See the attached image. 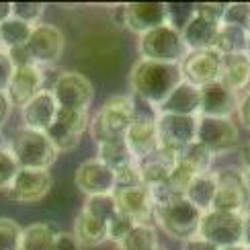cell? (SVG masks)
Masks as SVG:
<instances>
[{
    "label": "cell",
    "mask_w": 250,
    "mask_h": 250,
    "mask_svg": "<svg viewBox=\"0 0 250 250\" xmlns=\"http://www.w3.org/2000/svg\"><path fill=\"white\" fill-rule=\"evenodd\" d=\"M58 101L51 95V90H41L37 97H33L25 107H21V123L25 129L33 131H47L54 125L58 117Z\"/></svg>",
    "instance_id": "20"
},
{
    "label": "cell",
    "mask_w": 250,
    "mask_h": 250,
    "mask_svg": "<svg viewBox=\"0 0 250 250\" xmlns=\"http://www.w3.org/2000/svg\"><path fill=\"white\" fill-rule=\"evenodd\" d=\"M66 49V35L58 25L51 23H39L33 27L27 41V51L33 64L39 68L45 66H54L62 60Z\"/></svg>",
    "instance_id": "11"
},
{
    "label": "cell",
    "mask_w": 250,
    "mask_h": 250,
    "mask_svg": "<svg viewBox=\"0 0 250 250\" xmlns=\"http://www.w3.org/2000/svg\"><path fill=\"white\" fill-rule=\"evenodd\" d=\"M220 250H246L244 244H234V246H226V248H220Z\"/></svg>",
    "instance_id": "51"
},
{
    "label": "cell",
    "mask_w": 250,
    "mask_h": 250,
    "mask_svg": "<svg viewBox=\"0 0 250 250\" xmlns=\"http://www.w3.org/2000/svg\"><path fill=\"white\" fill-rule=\"evenodd\" d=\"M97 158L107 164L111 170H119L123 166H127L131 162H135V158L131 156L125 140H115V142H103L97 144Z\"/></svg>",
    "instance_id": "29"
},
{
    "label": "cell",
    "mask_w": 250,
    "mask_h": 250,
    "mask_svg": "<svg viewBox=\"0 0 250 250\" xmlns=\"http://www.w3.org/2000/svg\"><path fill=\"white\" fill-rule=\"evenodd\" d=\"M215 172H205V174H197L191 181L189 189H187V199H189L199 211H209L213 205V197H215Z\"/></svg>",
    "instance_id": "27"
},
{
    "label": "cell",
    "mask_w": 250,
    "mask_h": 250,
    "mask_svg": "<svg viewBox=\"0 0 250 250\" xmlns=\"http://www.w3.org/2000/svg\"><path fill=\"white\" fill-rule=\"evenodd\" d=\"M193 15H195L193 4H181V2L166 4V21H168V25H172L179 31H183L187 27V23L193 19Z\"/></svg>",
    "instance_id": "38"
},
{
    "label": "cell",
    "mask_w": 250,
    "mask_h": 250,
    "mask_svg": "<svg viewBox=\"0 0 250 250\" xmlns=\"http://www.w3.org/2000/svg\"><path fill=\"white\" fill-rule=\"evenodd\" d=\"M51 95L56 97L60 109L72 111H88L92 101H95V86L92 82L80 74V72H60L54 78V84L49 86Z\"/></svg>",
    "instance_id": "9"
},
{
    "label": "cell",
    "mask_w": 250,
    "mask_h": 250,
    "mask_svg": "<svg viewBox=\"0 0 250 250\" xmlns=\"http://www.w3.org/2000/svg\"><path fill=\"white\" fill-rule=\"evenodd\" d=\"M240 160H242V168L250 170V142L240 146Z\"/></svg>",
    "instance_id": "50"
},
{
    "label": "cell",
    "mask_w": 250,
    "mask_h": 250,
    "mask_svg": "<svg viewBox=\"0 0 250 250\" xmlns=\"http://www.w3.org/2000/svg\"><path fill=\"white\" fill-rule=\"evenodd\" d=\"M158 250H168V248H166V246H160V248H158Z\"/></svg>",
    "instance_id": "53"
},
{
    "label": "cell",
    "mask_w": 250,
    "mask_h": 250,
    "mask_svg": "<svg viewBox=\"0 0 250 250\" xmlns=\"http://www.w3.org/2000/svg\"><path fill=\"white\" fill-rule=\"evenodd\" d=\"M246 250H250V246H246Z\"/></svg>",
    "instance_id": "55"
},
{
    "label": "cell",
    "mask_w": 250,
    "mask_h": 250,
    "mask_svg": "<svg viewBox=\"0 0 250 250\" xmlns=\"http://www.w3.org/2000/svg\"><path fill=\"white\" fill-rule=\"evenodd\" d=\"M115 246L117 250H158L160 248L158 228L154 226V222L135 224L133 230Z\"/></svg>",
    "instance_id": "28"
},
{
    "label": "cell",
    "mask_w": 250,
    "mask_h": 250,
    "mask_svg": "<svg viewBox=\"0 0 250 250\" xmlns=\"http://www.w3.org/2000/svg\"><path fill=\"white\" fill-rule=\"evenodd\" d=\"M72 234L76 236V240L80 242L82 248H97L101 244L109 242L107 222H101L82 209L74 220V230H72Z\"/></svg>",
    "instance_id": "25"
},
{
    "label": "cell",
    "mask_w": 250,
    "mask_h": 250,
    "mask_svg": "<svg viewBox=\"0 0 250 250\" xmlns=\"http://www.w3.org/2000/svg\"><path fill=\"white\" fill-rule=\"evenodd\" d=\"M199 107H201V88H197L183 80L158 107V113H168V115H199Z\"/></svg>",
    "instance_id": "23"
},
{
    "label": "cell",
    "mask_w": 250,
    "mask_h": 250,
    "mask_svg": "<svg viewBox=\"0 0 250 250\" xmlns=\"http://www.w3.org/2000/svg\"><path fill=\"white\" fill-rule=\"evenodd\" d=\"M117 203V211L129 215L135 224H148L154 215V201L152 193L146 185L127 187V189H115L113 191Z\"/></svg>",
    "instance_id": "19"
},
{
    "label": "cell",
    "mask_w": 250,
    "mask_h": 250,
    "mask_svg": "<svg viewBox=\"0 0 250 250\" xmlns=\"http://www.w3.org/2000/svg\"><path fill=\"white\" fill-rule=\"evenodd\" d=\"M213 160H215V154L209 152L205 148V146H201L199 142L191 144L189 148H187L181 156H179V164H183L185 168H189L195 176L197 174H205V172H211L213 170Z\"/></svg>",
    "instance_id": "30"
},
{
    "label": "cell",
    "mask_w": 250,
    "mask_h": 250,
    "mask_svg": "<svg viewBox=\"0 0 250 250\" xmlns=\"http://www.w3.org/2000/svg\"><path fill=\"white\" fill-rule=\"evenodd\" d=\"M248 31H250V29H248Z\"/></svg>",
    "instance_id": "56"
},
{
    "label": "cell",
    "mask_w": 250,
    "mask_h": 250,
    "mask_svg": "<svg viewBox=\"0 0 250 250\" xmlns=\"http://www.w3.org/2000/svg\"><path fill=\"white\" fill-rule=\"evenodd\" d=\"M236 117H238V123H240L246 131H250V88L244 90L240 99H238Z\"/></svg>",
    "instance_id": "43"
},
{
    "label": "cell",
    "mask_w": 250,
    "mask_h": 250,
    "mask_svg": "<svg viewBox=\"0 0 250 250\" xmlns=\"http://www.w3.org/2000/svg\"><path fill=\"white\" fill-rule=\"evenodd\" d=\"M197 123L199 115H168L158 113L156 127H158V148L172 156H179L197 142Z\"/></svg>",
    "instance_id": "8"
},
{
    "label": "cell",
    "mask_w": 250,
    "mask_h": 250,
    "mask_svg": "<svg viewBox=\"0 0 250 250\" xmlns=\"http://www.w3.org/2000/svg\"><path fill=\"white\" fill-rule=\"evenodd\" d=\"M220 82L226 84L236 95H242L250 88V54L240 51V54L222 56V72Z\"/></svg>",
    "instance_id": "22"
},
{
    "label": "cell",
    "mask_w": 250,
    "mask_h": 250,
    "mask_svg": "<svg viewBox=\"0 0 250 250\" xmlns=\"http://www.w3.org/2000/svg\"><path fill=\"white\" fill-rule=\"evenodd\" d=\"M13 109H15V105H13V101H10V97L6 92H0V129L8 123L10 115H13Z\"/></svg>",
    "instance_id": "46"
},
{
    "label": "cell",
    "mask_w": 250,
    "mask_h": 250,
    "mask_svg": "<svg viewBox=\"0 0 250 250\" xmlns=\"http://www.w3.org/2000/svg\"><path fill=\"white\" fill-rule=\"evenodd\" d=\"M43 13H45L43 2H13V17L21 19L23 23H27L31 27L39 25Z\"/></svg>",
    "instance_id": "37"
},
{
    "label": "cell",
    "mask_w": 250,
    "mask_h": 250,
    "mask_svg": "<svg viewBox=\"0 0 250 250\" xmlns=\"http://www.w3.org/2000/svg\"><path fill=\"white\" fill-rule=\"evenodd\" d=\"M242 244L250 246V207L242 213Z\"/></svg>",
    "instance_id": "48"
},
{
    "label": "cell",
    "mask_w": 250,
    "mask_h": 250,
    "mask_svg": "<svg viewBox=\"0 0 250 250\" xmlns=\"http://www.w3.org/2000/svg\"><path fill=\"white\" fill-rule=\"evenodd\" d=\"M201 215H203V211H199L187 197H183V199L154 207L152 222L168 238L185 242V240H189V238L197 236V230H199V224H201Z\"/></svg>",
    "instance_id": "4"
},
{
    "label": "cell",
    "mask_w": 250,
    "mask_h": 250,
    "mask_svg": "<svg viewBox=\"0 0 250 250\" xmlns=\"http://www.w3.org/2000/svg\"><path fill=\"white\" fill-rule=\"evenodd\" d=\"M13 17V2H0V25Z\"/></svg>",
    "instance_id": "49"
},
{
    "label": "cell",
    "mask_w": 250,
    "mask_h": 250,
    "mask_svg": "<svg viewBox=\"0 0 250 250\" xmlns=\"http://www.w3.org/2000/svg\"><path fill=\"white\" fill-rule=\"evenodd\" d=\"M215 172V197H213V211H226V213H244L250 207V193L244 181V170L226 166L217 168Z\"/></svg>",
    "instance_id": "7"
},
{
    "label": "cell",
    "mask_w": 250,
    "mask_h": 250,
    "mask_svg": "<svg viewBox=\"0 0 250 250\" xmlns=\"http://www.w3.org/2000/svg\"><path fill=\"white\" fill-rule=\"evenodd\" d=\"M54 250H82V246L76 240L74 234H70V232H58V238H56V242H54Z\"/></svg>",
    "instance_id": "44"
},
{
    "label": "cell",
    "mask_w": 250,
    "mask_h": 250,
    "mask_svg": "<svg viewBox=\"0 0 250 250\" xmlns=\"http://www.w3.org/2000/svg\"><path fill=\"white\" fill-rule=\"evenodd\" d=\"M58 230L47 222H33L23 228L21 250H54Z\"/></svg>",
    "instance_id": "26"
},
{
    "label": "cell",
    "mask_w": 250,
    "mask_h": 250,
    "mask_svg": "<svg viewBox=\"0 0 250 250\" xmlns=\"http://www.w3.org/2000/svg\"><path fill=\"white\" fill-rule=\"evenodd\" d=\"M197 142L205 146L215 156L230 152L240 142L238 123L234 119H222V117H199V123H197Z\"/></svg>",
    "instance_id": "14"
},
{
    "label": "cell",
    "mask_w": 250,
    "mask_h": 250,
    "mask_svg": "<svg viewBox=\"0 0 250 250\" xmlns=\"http://www.w3.org/2000/svg\"><path fill=\"white\" fill-rule=\"evenodd\" d=\"M51 187H54V176L49 170L21 168L4 195L13 203H37L49 195Z\"/></svg>",
    "instance_id": "16"
},
{
    "label": "cell",
    "mask_w": 250,
    "mask_h": 250,
    "mask_svg": "<svg viewBox=\"0 0 250 250\" xmlns=\"http://www.w3.org/2000/svg\"><path fill=\"white\" fill-rule=\"evenodd\" d=\"M197 234L217 248L242 244V213H226L213 209L205 211L201 215Z\"/></svg>",
    "instance_id": "12"
},
{
    "label": "cell",
    "mask_w": 250,
    "mask_h": 250,
    "mask_svg": "<svg viewBox=\"0 0 250 250\" xmlns=\"http://www.w3.org/2000/svg\"><path fill=\"white\" fill-rule=\"evenodd\" d=\"M156 117H158V111L154 107H146V111H142L138 107V101H135V119L129 125L127 133H125V144L131 152V156L135 160H144L152 156L158 150V127H156Z\"/></svg>",
    "instance_id": "10"
},
{
    "label": "cell",
    "mask_w": 250,
    "mask_h": 250,
    "mask_svg": "<svg viewBox=\"0 0 250 250\" xmlns=\"http://www.w3.org/2000/svg\"><path fill=\"white\" fill-rule=\"evenodd\" d=\"M115 23L135 35H144L148 31L166 25V4L164 2H129L117 8Z\"/></svg>",
    "instance_id": "13"
},
{
    "label": "cell",
    "mask_w": 250,
    "mask_h": 250,
    "mask_svg": "<svg viewBox=\"0 0 250 250\" xmlns=\"http://www.w3.org/2000/svg\"><path fill=\"white\" fill-rule=\"evenodd\" d=\"M45 133H47L49 142L54 144V148H56L60 154H62V152H72V150H76L78 146H80V140H82L80 133L64 127V125H60L58 121H54V125H51V127H49Z\"/></svg>",
    "instance_id": "34"
},
{
    "label": "cell",
    "mask_w": 250,
    "mask_h": 250,
    "mask_svg": "<svg viewBox=\"0 0 250 250\" xmlns=\"http://www.w3.org/2000/svg\"><path fill=\"white\" fill-rule=\"evenodd\" d=\"M181 68V76L185 82L203 88L211 82L220 80V72H222V54L211 49H197L189 51L185 56V60L179 64Z\"/></svg>",
    "instance_id": "15"
},
{
    "label": "cell",
    "mask_w": 250,
    "mask_h": 250,
    "mask_svg": "<svg viewBox=\"0 0 250 250\" xmlns=\"http://www.w3.org/2000/svg\"><path fill=\"white\" fill-rule=\"evenodd\" d=\"M176 156L164 152V150H156L152 156H148V158L140 160V172H142V181L144 185L148 187V189H152V187H158L162 185L166 179L170 176L172 168L176 166Z\"/></svg>",
    "instance_id": "24"
},
{
    "label": "cell",
    "mask_w": 250,
    "mask_h": 250,
    "mask_svg": "<svg viewBox=\"0 0 250 250\" xmlns=\"http://www.w3.org/2000/svg\"><path fill=\"white\" fill-rule=\"evenodd\" d=\"M138 185H144L138 160L115 170V189H127V187H138Z\"/></svg>",
    "instance_id": "41"
},
{
    "label": "cell",
    "mask_w": 250,
    "mask_h": 250,
    "mask_svg": "<svg viewBox=\"0 0 250 250\" xmlns=\"http://www.w3.org/2000/svg\"><path fill=\"white\" fill-rule=\"evenodd\" d=\"M15 64L13 60H10L8 51L2 47L0 49V92H6L8 86H10V80L15 76Z\"/></svg>",
    "instance_id": "42"
},
{
    "label": "cell",
    "mask_w": 250,
    "mask_h": 250,
    "mask_svg": "<svg viewBox=\"0 0 250 250\" xmlns=\"http://www.w3.org/2000/svg\"><path fill=\"white\" fill-rule=\"evenodd\" d=\"M23 228L10 217H0V250H21Z\"/></svg>",
    "instance_id": "35"
},
{
    "label": "cell",
    "mask_w": 250,
    "mask_h": 250,
    "mask_svg": "<svg viewBox=\"0 0 250 250\" xmlns=\"http://www.w3.org/2000/svg\"><path fill=\"white\" fill-rule=\"evenodd\" d=\"M82 211L90 213L92 217H97L101 222H107L113 215L117 213V203H115V197L111 195H95V197H86L84 205H82Z\"/></svg>",
    "instance_id": "33"
},
{
    "label": "cell",
    "mask_w": 250,
    "mask_h": 250,
    "mask_svg": "<svg viewBox=\"0 0 250 250\" xmlns=\"http://www.w3.org/2000/svg\"><path fill=\"white\" fill-rule=\"evenodd\" d=\"M133 226H135V222L131 220L129 215H125V213L117 211V213L109 220V224H107V228H109V242L119 244L123 238L133 230Z\"/></svg>",
    "instance_id": "39"
},
{
    "label": "cell",
    "mask_w": 250,
    "mask_h": 250,
    "mask_svg": "<svg viewBox=\"0 0 250 250\" xmlns=\"http://www.w3.org/2000/svg\"><path fill=\"white\" fill-rule=\"evenodd\" d=\"M246 35L248 31L240 27H232V25H220L217 31V39L213 49L220 51L222 56H230V54H240L246 51Z\"/></svg>",
    "instance_id": "31"
},
{
    "label": "cell",
    "mask_w": 250,
    "mask_h": 250,
    "mask_svg": "<svg viewBox=\"0 0 250 250\" xmlns=\"http://www.w3.org/2000/svg\"><path fill=\"white\" fill-rule=\"evenodd\" d=\"M19 164L8 148H0V191H6L19 172Z\"/></svg>",
    "instance_id": "40"
},
{
    "label": "cell",
    "mask_w": 250,
    "mask_h": 250,
    "mask_svg": "<svg viewBox=\"0 0 250 250\" xmlns=\"http://www.w3.org/2000/svg\"><path fill=\"white\" fill-rule=\"evenodd\" d=\"M135 119L133 95H111L90 117L88 133L97 144L123 140Z\"/></svg>",
    "instance_id": "2"
},
{
    "label": "cell",
    "mask_w": 250,
    "mask_h": 250,
    "mask_svg": "<svg viewBox=\"0 0 250 250\" xmlns=\"http://www.w3.org/2000/svg\"><path fill=\"white\" fill-rule=\"evenodd\" d=\"M0 49H2V39H0Z\"/></svg>",
    "instance_id": "54"
},
{
    "label": "cell",
    "mask_w": 250,
    "mask_h": 250,
    "mask_svg": "<svg viewBox=\"0 0 250 250\" xmlns=\"http://www.w3.org/2000/svg\"><path fill=\"white\" fill-rule=\"evenodd\" d=\"M222 25H232L240 29H250V4L248 2H232L226 4Z\"/></svg>",
    "instance_id": "36"
},
{
    "label": "cell",
    "mask_w": 250,
    "mask_h": 250,
    "mask_svg": "<svg viewBox=\"0 0 250 250\" xmlns=\"http://www.w3.org/2000/svg\"><path fill=\"white\" fill-rule=\"evenodd\" d=\"M6 148L15 156L19 168L31 170H49L60 156L45 131H33L25 127L13 133Z\"/></svg>",
    "instance_id": "3"
},
{
    "label": "cell",
    "mask_w": 250,
    "mask_h": 250,
    "mask_svg": "<svg viewBox=\"0 0 250 250\" xmlns=\"http://www.w3.org/2000/svg\"><path fill=\"white\" fill-rule=\"evenodd\" d=\"M183 82L181 68L176 64H162V62L138 60L129 70V90L131 95L146 103V105L158 107L166 101V97Z\"/></svg>",
    "instance_id": "1"
},
{
    "label": "cell",
    "mask_w": 250,
    "mask_h": 250,
    "mask_svg": "<svg viewBox=\"0 0 250 250\" xmlns=\"http://www.w3.org/2000/svg\"><path fill=\"white\" fill-rule=\"evenodd\" d=\"M183 250H220L215 244H211V242H207L205 238H201L199 234L197 236H193V238H189V240H185L183 242Z\"/></svg>",
    "instance_id": "47"
},
{
    "label": "cell",
    "mask_w": 250,
    "mask_h": 250,
    "mask_svg": "<svg viewBox=\"0 0 250 250\" xmlns=\"http://www.w3.org/2000/svg\"><path fill=\"white\" fill-rule=\"evenodd\" d=\"M244 170V181H246V187H248V193H250V170L248 168H242Z\"/></svg>",
    "instance_id": "52"
},
{
    "label": "cell",
    "mask_w": 250,
    "mask_h": 250,
    "mask_svg": "<svg viewBox=\"0 0 250 250\" xmlns=\"http://www.w3.org/2000/svg\"><path fill=\"white\" fill-rule=\"evenodd\" d=\"M238 99L234 90H230L220 80L211 82L201 88V107L199 117H222V119H234L238 109Z\"/></svg>",
    "instance_id": "18"
},
{
    "label": "cell",
    "mask_w": 250,
    "mask_h": 250,
    "mask_svg": "<svg viewBox=\"0 0 250 250\" xmlns=\"http://www.w3.org/2000/svg\"><path fill=\"white\" fill-rule=\"evenodd\" d=\"M41 90H45V72L43 68L31 64L15 70V76L10 80L6 95L13 101V105L21 109L33 97H37Z\"/></svg>",
    "instance_id": "21"
},
{
    "label": "cell",
    "mask_w": 250,
    "mask_h": 250,
    "mask_svg": "<svg viewBox=\"0 0 250 250\" xmlns=\"http://www.w3.org/2000/svg\"><path fill=\"white\" fill-rule=\"evenodd\" d=\"M31 33H33V27L23 23L21 19H15V17H10L8 21H4V23L0 25V39H2L4 49L27 45Z\"/></svg>",
    "instance_id": "32"
},
{
    "label": "cell",
    "mask_w": 250,
    "mask_h": 250,
    "mask_svg": "<svg viewBox=\"0 0 250 250\" xmlns=\"http://www.w3.org/2000/svg\"><path fill=\"white\" fill-rule=\"evenodd\" d=\"M224 10H226V4H215V2L195 4L193 19L181 31L187 49H189V51L211 49L215 45L217 31H220V25H222Z\"/></svg>",
    "instance_id": "6"
},
{
    "label": "cell",
    "mask_w": 250,
    "mask_h": 250,
    "mask_svg": "<svg viewBox=\"0 0 250 250\" xmlns=\"http://www.w3.org/2000/svg\"><path fill=\"white\" fill-rule=\"evenodd\" d=\"M76 189L84 197L95 195H111L115 191V170L103 164L97 156L82 162L74 172Z\"/></svg>",
    "instance_id": "17"
},
{
    "label": "cell",
    "mask_w": 250,
    "mask_h": 250,
    "mask_svg": "<svg viewBox=\"0 0 250 250\" xmlns=\"http://www.w3.org/2000/svg\"><path fill=\"white\" fill-rule=\"evenodd\" d=\"M189 54L185 45L183 33L172 25H160L148 33L138 37V56L140 60L162 62V64H176L179 66Z\"/></svg>",
    "instance_id": "5"
},
{
    "label": "cell",
    "mask_w": 250,
    "mask_h": 250,
    "mask_svg": "<svg viewBox=\"0 0 250 250\" xmlns=\"http://www.w3.org/2000/svg\"><path fill=\"white\" fill-rule=\"evenodd\" d=\"M6 51H8L10 60H13L15 68H23V66H31V64H33V60H31L29 51H27V45H21V47H10V49H6Z\"/></svg>",
    "instance_id": "45"
}]
</instances>
